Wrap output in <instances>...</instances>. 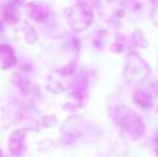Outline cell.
<instances>
[{
	"label": "cell",
	"mask_w": 158,
	"mask_h": 157,
	"mask_svg": "<svg viewBox=\"0 0 158 157\" xmlns=\"http://www.w3.org/2000/svg\"><path fill=\"white\" fill-rule=\"evenodd\" d=\"M0 156H1V152H0Z\"/></svg>",
	"instance_id": "cell-8"
},
{
	"label": "cell",
	"mask_w": 158,
	"mask_h": 157,
	"mask_svg": "<svg viewBox=\"0 0 158 157\" xmlns=\"http://www.w3.org/2000/svg\"><path fill=\"white\" fill-rule=\"evenodd\" d=\"M150 73L148 65L137 54H130L127 58L125 76L130 82H142Z\"/></svg>",
	"instance_id": "cell-3"
},
{
	"label": "cell",
	"mask_w": 158,
	"mask_h": 157,
	"mask_svg": "<svg viewBox=\"0 0 158 157\" xmlns=\"http://www.w3.org/2000/svg\"><path fill=\"white\" fill-rule=\"evenodd\" d=\"M16 64V57H15L13 50L9 45L0 44V65L3 69L12 67Z\"/></svg>",
	"instance_id": "cell-5"
},
{
	"label": "cell",
	"mask_w": 158,
	"mask_h": 157,
	"mask_svg": "<svg viewBox=\"0 0 158 157\" xmlns=\"http://www.w3.org/2000/svg\"><path fill=\"white\" fill-rule=\"evenodd\" d=\"M157 154H158V150H157Z\"/></svg>",
	"instance_id": "cell-9"
},
{
	"label": "cell",
	"mask_w": 158,
	"mask_h": 157,
	"mask_svg": "<svg viewBox=\"0 0 158 157\" xmlns=\"http://www.w3.org/2000/svg\"><path fill=\"white\" fill-rule=\"evenodd\" d=\"M66 19L73 30L82 31L89 27L94 16L92 9L88 4L79 3L70 6L66 11Z\"/></svg>",
	"instance_id": "cell-1"
},
{
	"label": "cell",
	"mask_w": 158,
	"mask_h": 157,
	"mask_svg": "<svg viewBox=\"0 0 158 157\" xmlns=\"http://www.w3.org/2000/svg\"><path fill=\"white\" fill-rule=\"evenodd\" d=\"M133 100L135 101V103L143 108H151L153 105L152 96L150 93L143 92V90H138L135 92V94L133 95Z\"/></svg>",
	"instance_id": "cell-6"
},
{
	"label": "cell",
	"mask_w": 158,
	"mask_h": 157,
	"mask_svg": "<svg viewBox=\"0 0 158 157\" xmlns=\"http://www.w3.org/2000/svg\"><path fill=\"white\" fill-rule=\"evenodd\" d=\"M26 8H27V12L29 16L35 21L43 22L44 19H48V9L42 2H31Z\"/></svg>",
	"instance_id": "cell-4"
},
{
	"label": "cell",
	"mask_w": 158,
	"mask_h": 157,
	"mask_svg": "<svg viewBox=\"0 0 158 157\" xmlns=\"http://www.w3.org/2000/svg\"><path fill=\"white\" fill-rule=\"evenodd\" d=\"M24 137H25V134H23V131H16L12 134L10 139V147L13 153H17L19 149H22V145H23L22 141Z\"/></svg>",
	"instance_id": "cell-7"
},
{
	"label": "cell",
	"mask_w": 158,
	"mask_h": 157,
	"mask_svg": "<svg viewBox=\"0 0 158 157\" xmlns=\"http://www.w3.org/2000/svg\"><path fill=\"white\" fill-rule=\"evenodd\" d=\"M116 119L118 125L124 129L126 132L130 134V136H133L135 138H140L144 134V125L142 123L141 118L131 110L127 109L125 107L114 108Z\"/></svg>",
	"instance_id": "cell-2"
}]
</instances>
